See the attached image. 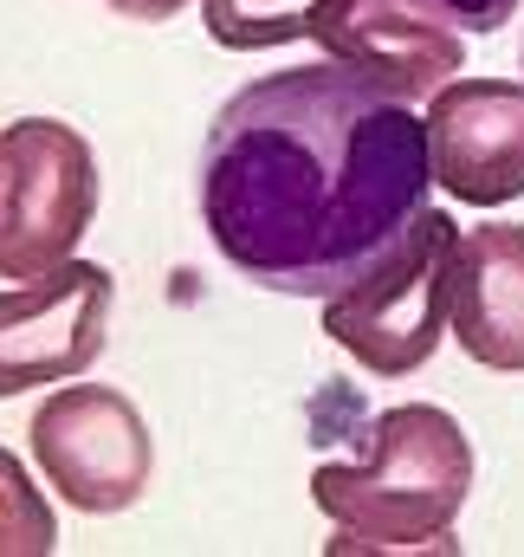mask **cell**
<instances>
[{"mask_svg": "<svg viewBox=\"0 0 524 557\" xmlns=\"http://www.w3.org/2000/svg\"><path fill=\"white\" fill-rule=\"evenodd\" d=\"M427 117L324 59L240 85L201 143V227L260 292L330 298L427 214Z\"/></svg>", "mask_w": 524, "mask_h": 557, "instance_id": "1", "label": "cell"}, {"mask_svg": "<svg viewBox=\"0 0 524 557\" xmlns=\"http://www.w3.org/2000/svg\"><path fill=\"white\" fill-rule=\"evenodd\" d=\"M357 467H317L311 499L344 532L337 552H421L447 545L473 493V441L434 403L383 409Z\"/></svg>", "mask_w": 524, "mask_h": 557, "instance_id": "2", "label": "cell"}, {"mask_svg": "<svg viewBox=\"0 0 524 557\" xmlns=\"http://www.w3.org/2000/svg\"><path fill=\"white\" fill-rule=\"evenodd\" d=\"M453 214L427 208L383 267L324 298V337L350 350L370 376H414L453 331Z\"/></svg>", "mask_w": 524, "mask_h": 557, "instance_id": "3", "label": "cell"}, {"mask_svg": "<svg viewBox=\"0 0 524 557\" xmlns=\"http://www.w3.org/2000/svg\"><path fill=\"white\" fill-rule=\"evenodd\" d=\"M98 221V156L59 117L0 131V278H39L72 260Z\"/></svg>", "mask_w": 524, "mask_h": 557, "instance_id": "4", "label": "cell"}, {"mask_svg": "<svg viewBox=\"0 0 524 557\" xmlns=\"http://www.w3.org/2000/svg\"><path fill=\"white\" fill-rule=\"evenodd\" d=\"M33 460L46 473V486L91 519L130 512L155 480V441L149 421L136 416L130 396L104 389V383H65L59 396L39 403L33 416Z\"/></svg>", "mask_w": 524, "mask_h": 557, "instance_id": "5", "label": "cell"}, {"mask_svg": "<svg viewBox=\"0 0 524 557\" xmlns=\"http://www.w3.org/2000/svg\"><path fill=\"white\" fill-rule=\"evenodd\" d=\"M104 331H111V273L91 260H65L0 292V403L85 376L104 357Z\"/></svg>", "mask_w": 524, "mask_h": 557, "instance_id": "6", "label": "cell"}, {"mask_svg": "<svg viewBox=\"0 0 524 557\" xmlns=\"http://www.w3.org/2000/svg\"><path fill=\"white\" fill-rule=\"evenodd\" d=\"M434 182L466 208H506L524 195V85L447 78L427 98Z\"/></svg>", "mask_w": 524, "mask_h": 557, "instance_id": "7", "label": "cell"}, {"mask_svg": "<svg viewBox=\"0 0 524 557\" xmlns=\"http://www.w3.org/2000/svg\"><path fill=\"white\" fill-rule=\"evenodd\" d=\"M317 46H324V59L363 72L370 85H383L401 104L440 91V85L466 65L460 33H453L447 20L408 7V0H350L344 20H330V33H324Z\"/></svg>", "mask_w": 524, "mask_h": 557, "instance_id": "8", "label": "cell"}, {"mask_svg": "<svg viewBox=\"0 0 524 557\" xmlns=\"http://www.w3.org/2000/svg\"><path fill=\"white\" fill-rule=\"evenodd\" d=\"M447 324L479 370L524 376V221H486L460 234Z\"/></svg>", "mask_w": 524, "mask_h": 557, "instance_id": "9", "label": "cell"}, {"mask_svg": "<svg viewBox=\"0 0 524 557\" xmlns=\"http://www.w3.org/2000/svg\"><path fill=\"white\" fill-rule=\"evenodd\" d=\"M350 0H201V26L227 52H265L291 39H324Z\"/></svg>", "mask_w": 524, "mask_h": 557, "instance_id": "10", "label": "cell"}, {"mask_svg": "<svg viewBox=\"0 0 524 557\" xmlns=\"http://www.w3.org/2000/svg\"><path fill=\"white\" fill-rule=\"evenodd\" d=\"M59 545V519L33 473L0 447V557H46Z\"/></svg>", "mask_w": 524, "mask_h": 557, "instance_id": "11", "label": "cell"}, {"mask_svg": "<svg viewBox=\"0 0 524 557\" xmlns=\"http://www.w3.org/2000/svg\"><path fill=\"white\" fill-rule=\"evenodd\" d=\"M408 7H421V13H434V20H447L453 33H499L506 20H519L524 0H408Z\"/></svg>", "mask_w": 524, "mask_h": 557, "instance_id": "12", "label": "cell"}, {"mask_svg": "<svg viewBox=\"0 0 524 557\" xmlns=\"http://www.w3.org/2000/svg\"><path fill=\"white\" fill-rule=\"evenodd\" d=\"M124 20H169V13H182L188 0H111Z\"/></svg>", "mask_w": 524, "mask_h": 557, "instance_id": "13", "label": "cell"}, {"mask_svg": "<svg viewBox=\"0 0 524 557\" xmlns=\"http://www.w3.org/2000/svg\"><path fill=\"white\" fill-rule=\"evenodd\" d=\"M104 7H111V0H104Z\"/></svg>", "mask_w": 524, "mask_h": 557, "instance_id": "14", "label": "cell"}]
</instances>
